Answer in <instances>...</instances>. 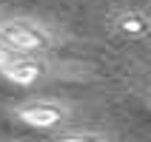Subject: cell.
Returning a JSON list of instances; mask_svg holds the SVG:
<instances>
[{
  "label": "cell",
  "mask_w": 151,
  "mask_h": 142,
  "mask_svg": "<svg viewBox=\"0 0 151 142\" xmlns=\"http://www.w3.org/2000/svg\"><path fill=\"white\" fill-rule=\"evenodd\" d=\"M0 40L12 46L14 51L37 54L51 46V34L32 20H6V23H0Z\"/></svg>",
  "instance_id": "cell-1"
},
{
  "label": "cell",
  "mask_w": 151,
  "mask_h": 142,
  "mask_svg": "<svg viewBox=\"0 0 151 142\" xmlns=\"http://www.w3.org/2000/svg\"><path fill=\"white\" fill-rule=\"evenodd\" d=\"M14 114H17L20 122H26V125H32V128H54V125H60L66 119V108L63 105H57V102H43V100L26 102Z\"/></svg>",
  "instance_id": "cell-2"
},
{
  "label": "cell",
  "mask_w": 151,
  "mask_h": 142,
  "mask_svg": "<svg viewBox=\"0 0 151 142\" xmlns=\"http://www.w3.org/2000/svg\"><path fill=\"white\" fill-rule=\"evenodd\" d=\"M0 71H3V77L9 83H14V85H34L43 77L46 66L40 60H32V57H14V60H9Z\"/></svg>",
  "instance_id": "cell-3"
},
{
  "label": "cell",
  "mask_w": 151,
  "mask_h": 142,
  "mask_svg": "<svg viewBox=\"0 0 151 142\" xmlns=\"http://www.w3.org/2000/svg\"><path fill=\"white\" fill-rule=\"evenodd\" d=\"M114 31L123 37H148L151 34V20L143 11H123L114 20Z\"/></svg>",
  "instance_id": "cell-4"
},
{
  "label": "cell",
  "mask_w": 151,
  "mask_h": 142,
  "mask_svg": "<svg viewBox=\"0 0 151 142\" xmlns=\"http://www.w3.org/2000/svg\"><path fill=\"white\" fill-rule=\"evenodd\" d=\"M60 142H97V139H103V134H83V131H71V134H60L57 136Z\"/></svg>",
  "instance_id": "cell-5"
},
{
  "label": "cell",
  "mask_w": 151,
  "mask_h": 142,
  "mask_svg": "<svg viewBox=\"0 0 151 142\" xmlns=\"http://www.w3.org/2000/svg\"><path fill=\"white\" fill-rule=\"evenodd\" d=\"M14 57H17V51L12 49V46H6V43H0V68L6 66L9 60H14Z\"/></svg>",
  "instance_id": "cell-6"
}]
</instances>
